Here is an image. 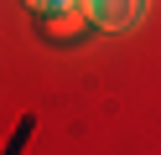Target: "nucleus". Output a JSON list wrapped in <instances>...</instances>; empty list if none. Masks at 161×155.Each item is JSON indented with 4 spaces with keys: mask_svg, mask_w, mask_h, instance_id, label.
<instances>
[{
    "mask_svg": "<svg viewBox=\"0 0 161 155\" xmlns=\"http://www.w3.org/2000/svg\"><path fill=\"white\" fill-rule=\"evenodd\" d=\"M36 26H42V41H57V47H68V41H83L88 16H83V5H63V10H52V16H42Z\"/></svg>",
    "mask_w": 161,
    "mask_h": 155,
    "instance_id": "obj_2",
    "label": "nucleus"
},
{
    "mask_svg": "<svg viewBox=\"0 0 161 155\" xmlns=\"http://www.w3.org/2000/svg\"><path fill=\"white\" fill-rule=\"evenodd\" d=\"M88 16V26L99 31H130L140 21V10H146V0H78Z\"/></svg>",
    "mask_w": 161,
    "mask_h": 155,
    "instance_id": "obj_1",
    "label": "nucleus"
},
{
    "mask_svg": "<svg viewBox=\"0 0 161 155\" xmlns=\"http://www.w3.org/2000/svg\"><path fill=\"white\" fill-rule=\"evenodd\" d=\"M21 5L42 21V16H52V10H63V5H78V0H21Z\"/></svg>",
    "mask_w": 161,
    "mask_h": 155,
    "instance_id": "obj_3",
    "label": "nucleus"
}]
</instances>
